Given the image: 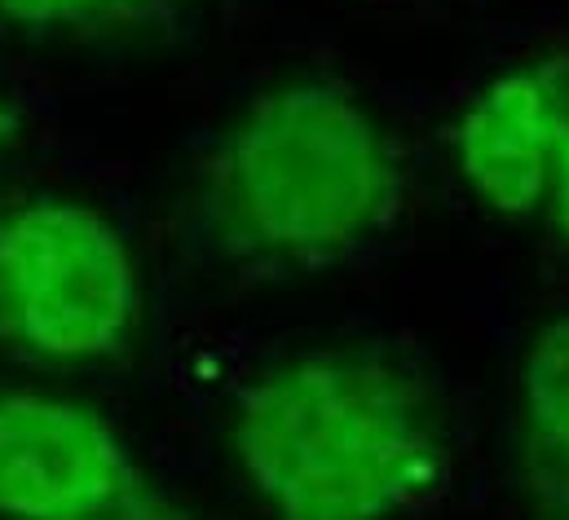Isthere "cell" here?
<instances>
[{"instance_id":"1","label":"cell","mask_w":569,"mask_h":520,"mask_svg":"<svg viewBox=\"0 0 569 520\" xmlns=\"http://www.w3.org/2000/svg\"><path fill=\"white\" fill-rule=\"evenodd\" d=\"M407 203V159L340 80L291 76L208 141L186 181V226L217 264L257 278L322 273Z\"/></svg>"},{"instance_id":"2","label":"cell","mask_w":569,"mask_h":520,"mask_svg":"<svg viewBox=\"0 0 569 520\" xmlns=\"http://www.w3.org/2000/svg\"><path fill=\"white\" fill-rule=\"evenodd\" d=\"M230 450L274 520H393L450 463L437 380L398 344H327L234 397Z\"/></svg>"},{"instance_id":"3","label":"cell","mask_w":569,"mask_h":520,"mask_svg":"<svg viewBox=\"0 0 569 520\" xmlns=\"http://www.w3.org/2000/svg\"><path fill=\"white\" fill-rule=\"evenodd\" d=\"M142 322V278L124 234L89 203L22 194L0 203V349L44 367L120 358Z\"/></svg>"},{"instance_id":"4","label":"cell","mask_w":569,"mask_h":520,"mask_svg":"<svg viewBox=\"0 0 569 520\" xmlns=\"http://www.w3.org/2000/svg\"><path fill=\"white\" fill-rule=\"evenodd\" d=\"M0 520H199L76 397L0 392Z\"/></svg>"},{"instance_id":"5","label":"cell","mask_w":569,"mask_h":520,"mask_svg":"<svg viewBox=\"0 0 569 520\" xmlns=\"http://www.w3.org/2000/svg\"><path fill=\"white\" fill-rule=\"evenodd\" d=\"M569 129V49L490 80L455 124V159L477 199L503 217L543 208Z\"/></svg>"},{"instance_id":"6","label":"cell","mask_w":569,"mask_h":520,"mask_svg":"<svg viewBox=\"0 0 569 520\" xmlns=\"http://www.w3.org/2000/svg\"><path fill=\"white\" fill-rule=\"evenodd\" d=\"M512 463L526 520H569V318L548 322L526 353Z\"/></svg>"},{"instance_id":"7","label":"cell","mask_w":569,"mask_h":520,"mask_svg":"<svg viewBox=\"0 0 569 520\" xmlns=\"http://www.w3.org/2000/svg\"><path fill=\"white\" fill-rule=\"evenodd\" d=\"M194 0H0V27L36 40L154 44L168 40Z\"/></svg>"},{"instance_id":"8","label":"cell","mask_w":569,"mask_h":520,"mask_svg":"<svg viewBox=\"0 0 569 520\" xmlns=\"http://www.w3.org/2000/svg\"><path fill=\"white\" fill-rule=\"evenodd\" d=\"M543 208L552 217V230L561 234V243H569V129L566 141L557 150V163H552V177H548V194H543Z\"/></svg>"},{"instance_id":"9","label":"cell","mask_w":569,"mask_h":520,"mask_svg":"<svg viewBox=\"0 0 569 520\" xmlns=\"http://www.w3.org/2000/svg\"><path fill=\"white\" fill-rule=\"evenodd\" d=\"M18 132H22V116H18V107H13V102L0 93V154H4V150L18 141Z\"/></svg>"}]
</instances>
